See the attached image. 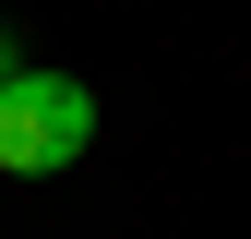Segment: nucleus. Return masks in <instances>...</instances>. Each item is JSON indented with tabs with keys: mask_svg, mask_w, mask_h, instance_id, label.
<instances>
[{
	"mask_svg": "<svg viewBox=\"0 0 251 239\" xmlns=\"http://www.w3.org/2000/svg\"><path fill=\"white\" fill-rule=\"evenodd\" d=\"M84 143H96V84L24 60V72L0 84V179H60Z\"/></svg>",
	"mask_w": 251,
	"mask_h": 239,
	"instance_id": "1",
	"label": "nucleus"
},
{
	"mask_svg": "<svg viewBox=\"0 0 251 239\" xmlns=\"http://www.w3.org/2000/svg\"><path fill=\"white\" fill-rule=\"evenodd\" d=\"M12 72H24V48H12V36H0V84H12Z\"/></svg>",
	"mask_w": 251,
	"mask_h": 239,
	"instance_id": "2",
	"label": "nucleus"
}]
</instances>
